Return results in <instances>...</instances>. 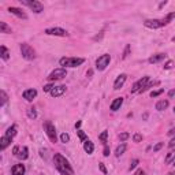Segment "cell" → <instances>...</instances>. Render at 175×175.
Wrapping results in <instances>:
<instances>
[{
    "mask_svg": "<svg viewBox=\"0 0 175 175\" xmlns=\"http://www.w3.org/2000/svg\"><path fill=\"white\" fill-rule=\"evenodd\" d=\"M0 55H2L3 60H8V59H10V52H8V49H7L4 45L0 47Z\"/></svg>",
    "mask_w": 175,
    "mask_h": 175,
    "instance_id": "obj_24",
    "label": "cell"
},
{
    "mask_svg": "<svg viewBox=\"0 0 175 175\" xmlns=\"http://www.w3.org/2000/svg\"><path fill=\"white\" fill-rule=\"evenodd\" d=\"M167 175H174V172H168V174H167Z\"/></svg>",
    "mask_w": 175,
    "mask_h": 175,
    "instance_id": "obj_51",
    "label": "cell"
},
{
    "mask_svg": "<svg viewBox=\"0 0 175 175\" xmlns=\"http://www.w3.org/2000/svg\"><path fill=\"white\" fill-rule=\"evenodd\" d=\"M148 82H149V77H148V75H145V77H142V78H140V80L133 85V88H131V93L141 92V90H142V89L148 85Z\"/></svg>",
    "mask_w": 175,
    "mask_h": 175,
    "instance_id": "obj_9",
    "label": "cell"
},
{
    "mask_svg": "<svg viewBox=\"0 0 175 175\" xmlns=\"http://www.w3.org/2000/svg\"><path fill=\"white\" fill-rule=\"evenodd\" d=\"M25 166L23 164H15V166H13V168H11V174L13 175H25Z\"/></svg>",
    "mask_w": 175,
    "mask_h": 175,
    "instance_id": "obj_15",
    "label": "cell"
},
{
    "mask_svg": "<svg viewBox=\"0 0 175 175\" xmlns=\"http://www.w3.org/2000/svg\"><path fill=\"white\" fill-rule=\"evenodd\" d=\"M11 140H13V138H10V137H7V136H3L2 138H0V149L4 151L6 148L11 144Z\"/></svg>",
    "mask_w": 175,
    "mask_h": 175,
    "instance_id": "obj_20",
    "label": "cell"
},
{
    "mask_svg": "<svg viewBox=\"0 0 175 175\" xmlns=\"http://www.w3.org/2000/svg\"><path fill=\"white\" fill-rule=\"evenodd\" d=\"M167 58L166 54H156V55H152V56L149 58V63L151 64H155V63H159L162 60H164V59Z\"/></svg>",
    "mask_w": 175,
    "mask_h": 175,
    "instance_id": "obj_17",
    "label": "cell"
},
{
    "mask_svg": "<svg viewBox=\"0 0 175 175\" xmlns=\"http://www.w3.org/2000/svg\"><path fill=\"white\" fill-rule=\"evenodd\" d=\"M110 62H111V56L108 54H104L101 56H99L97 60H96V70H99V71L106 70L107 66L110 64Z\"/></svg>",
    "mask_w": 175,
    "mask_h": 175,
    "instance_id": "obj_6",
    "label": "cell"
},
{
    "mask_svg": "<svg viewBox=\"0 0 175 175\" xmlns=\"http://www.w3.org/2000/svg\"><path fill=\"white\" fill-rule=\"evenodd\" d=\"M92 74H93V71H92V70H89V71L86 73V75H89V77H90V75H92Z\"/></svg>",
    "mask_w": 175,
    "mask_h": 175,
    "instance_id": "obj_49",
    "label": "cell"
},
{
    "mask_svg": "<svg viewBox=\"0 0 175 175\" xmlns=\"http://www.w3.org/2000/svg\"><path fill=\"white\" fill-rule=\"evenodd\" d=\"M64 92H66V86H64V85H59V86H55L49 93H51L52 97H59V96L64 95Z\"/></svg>",
    "mask_w": 175,
    "mask_h": 175,
    "instance_id": "obj_14",
    "label": "cell"
},
{
    "mask_svg": "<svg viewBox=\"0 0 175 175\" xmlns=\"http://www.w3.org/2000/svg\"><path fill=\"white\" fill-rule=\"evenodd\" d=\"M0 96H2V104H0V106L4 107L6 103H7V100H8V97H7V95H6L4 90H0Z\"/></svg>",
    "mask_w": 175,
    "mask_h": 175,
    "instance_id": "obj_29",
    "label": "cell"
},
{
    "mask_svg": "<svg viewBox=\"0 0 175 175\" xmlns=\"http://www.w3.org/2000/svg\"><path fill=\"white\" fill-rule=\"evenodd\" d=\"M174 112H175V107H174Z\"/></svg>",
    "mask_w": 175,
    "mask_h": 175,
    "instance_id": "obj_53",
    "label": "cell"
},
{
    "mask_svg": "<svg viewBox=\"0 0 175 175\" xmlns=\"http://www.w3.org/2000/svg\"><path fill=\"white\" fill-rule=\"evenodd\" d=\"M103 155H104V156H106V157H107V156H110V147H108V145H106V147H104V151H103Z\"/></svg>",
    "mask_w": 175,
    "mask_h": 175,
    "instance_id": "obj_41",
    "label": "cell"
},
{
    "mask_svg": "<svg viewBox=\"0 0 175 175\" xmlns=\"http://www.w3.org/2000/svg\"><path fill=\"white\" fill-rule=\"evenodd\" d=\"M21 2H22V4L28 6L29 8L36 14H40L44 11V6L40 2H37V0H21Z\"/></svg>",
    "mask_w": 175,
    "mask_h": 175,
    "instance_id": "obj_4",
    "label": "cell"
},
{
    "mask_svg": "<svg viewBox=\"0 0 175 175\" xmlns=\"http://www.w3.org/2000/svg\"><path fill=\"white\" fill-rule=\"evenodd\" d=\"M44 130H45L48 138L51 140V142H56L58 141V136H56V129H55V126L51 123L49 121H47L45 123H44Z\"/></svg>",
    "mask_w": 175,
    "mask_h": 175,
    "instance_id": "obj_5",
    "label": "cell"
},
{
    "mask_svg": "<svg viewBox=\"0 0 175 175\" xmlns=\"http://www.w3.org/2000/svg\"><path fill=\"white\" fill-rule=\"evenodd\" d=\"M126 80H127V75H126V74H121V75H119L116 80H115V82H114V89L115 90H119V89L123 86Z\"/></svg>",
    "mask_w": 175,
    "mask_h": 175,
    "instance_id": "obj_11",
    "label": "cell"
},
{
    "mask_svg": "<svg viewBox=\"0 0 175 175\" xmlns=\"http://www.w3.org/2000/svg\"><path fill=\"white\" fill-rule=\"evenodd\" d=\"M84 149H85V152H86L88 155H92L93 153V151H95V145H93V142L90 140H86L84 142Z\"/></svg>",
    "mask_w": 175,
    "mask_h": 175,
    "instance_id": "obj_19",
    "label": "cell"
},
{
    "mask_svg": "<svg viewBox=\"0 0 175 175\" xmlns=\"http://www.w3.org/2000/svg\"><path fill=\"white\" fill-rule=\"evenodd\" d=\"M22 96H23V99L28 100V101H33V100L37 97V90L36 89H26V90L22 93Z\"/></svg>",
    "mask_w": 175,
    "mask_h": 175,
    "instance_id": "obj_13",
    "label": "cell"
},
{
    "mask_svg": "<svg viewBox=\"0 0 175 175\" xmlns=\"http://www.w3.org/2000/svg\"><path fill=\"white\" fill-rule=\"evenodd\" d=\"M166 21L164 18L163 19H147L144 21V26L148 29H159V28H163V26H166Z\"/></svg>",
    "mask_w": 175,
    "mask_h": 175,
    "instance_id": "obj_8",
    "label": "cell"
},
{
    "mask_svg": "<svg viewBox=\"0 0 175 175\" xmlns=\"http://www.w3.org/2000/svg\"><path fill=\"white\" fill-rule=\"evenodd\" d=\"M17 157L21 159V160H26V159H28V157H29V149H28V147H22V148H19V152H18Z\"/></svg>",
    "mask_w": 175,
    "mask_h": 175,
    "instance_id": "obj_18",
    "label": "cell"
},
{
    "mask_svg": "<svg viewBox=\"0 0 175 175\" xmlns=\"http://www.w3.org/2000/svg\"><path fill=\"white\" fill-rule=\"evenodd\" d=\"M174 18H175V11H174V13H170V14H167V17L164 18V21H166V23H167V25H168V23H170V22H171V21H172V19H174Z\"/></svg>",
    "mask_w": 175,
    "mask_h": 175,
    "instance_id": "obj_31",
    "label": "cell"
},
{
    "mask_svg": "<svg viewBox=\"0 0 175 175\" xmlns=\"http://www.w3.org/2000/svg\"><path fill=\"white\" fill-rule=\"evenodd\" d=\"M129 54H130V45H126V48H125V52H123V56H122V58H123V59H126V58L129 56Z\"/></svg>",
    "mask_w": 175,
    "mask_h": 175,
    "instance_id": "obj_38",
    "label": "cell"
},
{
    "mask_svg": "<svg viewBox=\"0 0 175 175\" xmlns=\"http://www.w3.org/2000/svg\"><path fill=\"white\" fill-rule=\"evenodd\" d=\"M168 136H175V127H172V129L170 130V131H168Z\"/></svg>",
    "mask_w": 175,
    "mask_h": 175,
    "instance_id": "obj_47",
    "label": "cell"
},
{
    "mask_svg": "<svg viewBox=\"0 0 175 175\" xmlns=\"http://www.w3.org/2000/svg\"><path fill=\"white\" fill-rule=\"evenodd\" d=\"M163 147H164V142H157V144H156L155 147H153V152H159Z\"/></svg>",
    "mask_w": 175,
    "mask_h": 175,
    "instance_id": "obj_37",
    "label": "cell"
},
{
    "mask_svg": "<svg viewBox=\"0 0 175 175\" xmlns=\"http://www.w3.org/2000/svg\"><path fill=\"white\" fill-rule=\"evenodd\" d=\"M168 147H170V148H174V147H175V137H172V140H171L170 142H168Z\"/></svg>",
    "mask_w": 175,
    "mask_h": 175,
    "instance_id": "obj_43",
    "label": "cell"
},
{
    "mask_svg": "<svg viewBox=\"0 0 175 175\" xmlns=\"http://www.w3.org/2000/svg\"><path fill=\"white\" fill-rule=\"evenodd\" d=\"M129 137H130V134H129V133H126V131H125V133H121V134H119V140H121L122 142L127 140Z\"/></svg>",
    "mask_w": 175,
    "mask_h": 175,
    "instance_id": "obj_34",
    "label": "cell"
},
{
    "mask_svg": "<svg viewBox=\"0 0 175 175\" xmlns=\"http://www.w3.org/2000/svg\"><path fill=\"white\" fill-rule=\"evenodd\" d=\"M8 11H10L11 14H14L15 17L21 18V19H28V15H26L25 11L22 10V8H18V7H10Z\"/></svg>",
    "mask_w": 175,
    "mask_h": 175,
    "instance_id": "obj_12",
    "label": "cell"
},
{
    "mask_svg": "<svg viewBox=\"0 0 175 175\" xmlns=\"http://www.w3.org/2000/svg\"><path fill=\"white\" fill-rule=\"evenodd\" d=\"M19 49H21L22 56H23L26 60H33V59L36 58V51L33 49L29 44H26V43L19 44Z\"/></svg>",
    "mask_w": 175,
    "mask_h": 175,
    "instance_id": "obj_3",
    "label": "cell"
},
{
    "mask_svg": "<svg viewBox=\"0 0 175 175\" xmlns=\"http://www.w3.org/2000/svg\"><path fill=\"white\" fill-rule=\"evenodd\" d=\"M126 149H127V145H126L125 142H122L116 149H115V156H116V157H121V156L126 152Z\"/></svg>",
    "mask_w": 175,
    "mask_h": 175,
    "instance_id": "obj_22",
    "label": "cell"
},
{
    "mask_svg": "<svg viewBox=\"0 0 175 175\" xmlns=\"http://www.w3.org/2000/svg\"><path fill=\"white\" fill-rule=\"evenodd\" d=\"M26 114H28V118L29 119H36L37 118V111L34 107H30L28 111H26Z\"/></svg>",
    "mask_w": 175,
    "mask_h": 175,
    "instance_id": "obj_27",
    "label": "cell"
},
{
    "mask_svg": "<svg viewBox=\"0 0 175 175\" xmlns=\"http://www.w3.org/2000/svg\"><path fill=\"white\" fill-rule=\"evenodd\" d=\"M107 137H108V131H107V130H104V131L99 136V140L101 141L104 145H107Z\"/></svg>",
    "mask_w": 175,
    "mask_h": 175,
    "instance_id": "obj_28",
    "label": "cell"
},
{
    "mask_svg": "<svg viewBox=\"0 0 175 175\" xmlns=\"http://www.w3.org/2000/svg\"><path fill=\"white\" fill-rule=\"evenodd\" d=\"M172 166H175V160H174V162H172Z\"/></svg>",
    "mask_w": 175,
    "mask_h": 175,
    "instance_id": "obj_52",
    "label": "cell"
},
{
    "mask_svg": "<svg viewBox=\"0 0 175 175\" xmlns=\"http://www.w3.org/2000/svg\"><path fill=\"white\" fill-rule=\"evenodd\" d=\"M84 62H85L84 58H62L59 60L60 66H63V69H66V67H78Z\"/></svg>",
    "mask_w": 175,
    "mask_h": 175,
    "instance_id": "obj_2",
    "label": "cell"
},
{
    "mask_svg": "<svg viewBox=\"0 0 175 175\" xmlns=\"http://www.w3.org/2000/svg\"><path fill=\"white\" fill-rule=\"evenodd\" d=\"M170 103L168 100H159L157 103H156V110L157 111H164L166 108H168Z\"/></svg>",
    "mask_w": 175,
    "mask_h": 175,
    "instance_id": "obj_21",
    "label": "cell"
},
{
    "mask_svg": "<svg viewBox=\"0 0 175 175\" xmlns=\"http://www.w3.org/2000/svg\"><path fill=\"white\" fill-rule=\"evenodd\" d=\"M80 127H81V121H78L77 123H75V129H78V130H80Z\"/></svg>",
    "mask_w": 175,
    "mask_h": 175,
    "instance_id": "obj_48",
    "label": "cell"
},
{
    "mask_svg": "<svg viewBox=\"0 0 175 175\" xmlns=\"http://www.w3.org/2000/svg\"><path fill=\"white\" fill-rule=\"evenodd\" d=\"M54 163H55V167H56V170L62 175H74V170H73L71 164H70V162L63 155L55 153V156H54Z\"/></svg>",
    "mask_w": 175,
    "mask_h": 175,
    "instance_id": "obj_1",
    "label": "cell"
},
{
    "mask_svg": "<svg viewBox=\"0 0 175 175\" xmlns=\"http://www.w3.org/2000/svg\"><path fill=\"white\" fill-rule=\"evenodd\" d=\"M163 92H164V89H159V90H153V92L151 93V97H157V96H160Z\"/></svg>",
    "mask_w": 175,
    "mask_h": 175,
    "instance_id": "obj_36",
    "label": "cell"
},
{
    "mask_svg": "<svg viewBox=\"0 0 175 175\" xmlns=\"http://www.w3.org/2000/svg\"><path fill=\"white\" fill-rule=\"evenodd\" d=\"M17 125H13V126H10V127L8 129H7V131H6V136L7 137H10V138H14V137H15L17 136Z\"/></svg>",
    "mask_w": 175,
    "mask_h": 175,
    "instance_id": "obj_23",
    "label": "cell"
},
{
    "mask_svg": "<svg viewBox=\"0 0 175 175\" xmlns=\"http://www.w3.org/2000/svg\"><path fill=\"white\" fill-rule=\"evenodd\" d=\"M134 175H147V174H145V171H144V170H141V168H140V170H137V171H136V174H134Z\"/></svg>",
    "mask_w": 175,
    "mask_h": 175,
    "instance_id": "obj_44",
    "label": "cell"
},
{
    "mask_svg": "<svg viewBox=\"0 0 175 175\" xmlns=\"http://www.w3.org/2000/svg\"><path fill=\"white\" fill-rule=\"evenodd\" d=\"M122 104H123V97H118V99H115L112 103H111V106H110V110L111 111H118V110H121V107H122Z\"/></svg>",
    "mask_w": 175,
    "mask_h": 175,
    "instance_id": "obj_16",
    "label": "cell"
},
{
    "mask_svg": "<svg viewBox=\"0 0 175 175\" xmlns=\"http://www.w3.org/2000/svg\"><path fill=\"white\" fill-rule=\"evenodd\" d=\"M54 88H55V85H52V84L45 85V86H44V92H51Z\"/></svg>",
    "mask_w": 175,
    "mask_h": 175,
    "instance_id": "obj_39",
    "label": "cell"
},
{
    "mask_svg": "<svg viewBox=\"0 0 175 175\" xmlns=\"http://www.w3.org/2000/svg\"><path fill=\"white\" fill-rule=\"evenodd\" d=\"M0 33H6V34L11 33V28L6 23V22H0Z\"/></svg>",
    "mask_w": 175,
    "mask_h": 175,
    "instance_id": "obj_25",
    "label": "cell"
},
{
    "mask_svg": "<svg viewBox=\"0 0 175 175\" xmlns=\"http://www.w3.org/2000/svg\"><path fill=\"white\" fill-rule=\"evenodd\" d=\"M175 160V151H170L168 153H167V157L164 160V163L166 164H170V163H172Z\"/></svg>",
    "mask_w": 175,
    "mask_h": 175,
    "instance_id": "obj_26",
    "label": "cell"
},
{
    "mask_svg": "<svg viewBox=\"0 0 175 175\" xmlns=\"http://www.w3.org/2000/svg\"><path fill=\"white\" fill-rule=\"evenodd\" d=\"M44 33L48 34V36H58V37H67L69 36V33L62 28H49V29H45Z\"/></svg>",
    "mask_w": 175,
    "mask_h": 175,
    "instance_id": "obj_10",
    "label": "cell"
},
{
    "mask_svg": "<svg viewBox=\"0 0 175 175\" xmlns=\"http://www.w3.org/2000/svg\"><path fill=\"white\" fill-rule=\"evenodd\" d=\"M168 96H170V97H174V96H175V89H171V90L168 92Z\"/></svg>",
    "mask_w": 175,
    "mask_h": 175,
    "instance_id": "obj_46",
    "label": "cell"
},
{
    "mask_svg": "<svg viewBox=\"0 0 175 175\" xmlns=\"http://www.w3.org/2000/svg\"><path fill=\"white\" fill-rule=\"evenodd\" d=\"M77 133H78V137H80V140L82 141V142H85V141L88 140V136L82 131V130H77Z\"/></svg>",
    "mask_w": 175,
    "mask_h": 175,
    "instance_id": "obj_30",
    "label": "cell"
},
{
    "mask_svg": "<svg viewBox=\"0 0 175 175\" xmlns=\"http://www.w3.org/2000/svg\"><path fill=\"white\" fill-rule=\"evenodd\" d=\"M60 141H62V142H64V144L69 142V141H70V136L67 133H63L62 136H60Z\"/></svg>",
    "mask_w": 175,
    "mask_h": 175,
    "instance_id": "obj_33",
    "label": "cell"
},
{
    "mask_svg": "<svg viewBox=\"0 0 175 175\" xmlns=\"http://www.w3.org/2000/svg\"><path fill=\"white\" fill-rule=\"evenodd\" d=\"M67 75V70L60 67V69H55L54 71H52L49 75H48V81H51V82H54V81H59V80H63Z\"/></svg>",
    "mask_w": 175,
    "mask_h": 175,
    "instance_id": "obj_7",
    "label": "cell"
},
{
    "mask_svg": "<svg viewBox=\"0 0 175 175\" xmlns=\"http://www.w3.org/2000/svg\"><path fill=\"white\" fill-rule=\"evenodd\" d=\"M171 40H172V41L175 43V36H174V37H172V39H171Z\"/></svg>",
    "mask_w": 175,
    "mask_h": 175,
    "instance_id": "obj_50",
    "label": "cell"
},
{
    "mask_svg": "<svg viewBox=\"0 0 175 175\" xmlns=\"http://www.w3.org/2000/svg\"><path fill=\"white\" fill-rule=\"evenodd\" d=\"M172 66H174L172 60H168V62H167L166 64H164V69H166V70H170V69H172Z\"/></svg>",
    "mask_w": 175,
    "mask_h": 175,
    "instance_id": "obj_40",
    "label": "cell"
},
{
    "mask_svg": "<svg viewBox=\"0 0 175 175\" xmlns=\"http://www.w3.org/2000/svg\"><path fill=\"white\" fill-rule=\"evenodd\" d=\"M138 163H140V160L138 159H134L131 163H130V166H129V171H131V170H134L137 166H138Z\"/></svg>",
    "mask_w": 175,
    "mask_h": 175,
    "instance_id": "obj_32",
    "label": "cell"
},
{
    "mask_svg": "<svg viewBox=\"0 0 175 175\" xmlns=\"http://www.w3.org/2000/svg\"><path fill=\"white\" fill-rule=\"evenodd\" d=\"M133 140H134V142H141V141H142V136H141L140 133H136L133 136Z\"/></svg>",
    "mask_w": 175,
    "mask_h": 175,
    "instance_id": "obj_35",
    "label": "cell"
},
{
    "mask_svg": "<svg viewBox=\"0 0 175 175\" xmlns=\"http://www.w3.org/2000/svg\"><path fill=\"white\" fill-rule=\"evenodd\" d=\"M18 152H19V147H14V149H13V153L17 156V155H18Z\"/></svg>",
    "mask_w": 175,
    "mask_h": 175,
    "instance_id": "obj_45",
    "label": "cell"
},
{
    "mask_svg": "<svg viewBox=\"0 0 175 175\" xmlns=\"http://www.w3.org/2000/svg\"><path fill=\"white\" fill-rule=\"evenodd\" d=\"M99 168H100V171H101L103 174H107V168H106V166H104L103 163H99Z\"/></svg>",
    "mask_w": 175,
    "mask_h": 175,
    "instance_id": "obj_42",
    "label": "cell"
}]
</instances>
